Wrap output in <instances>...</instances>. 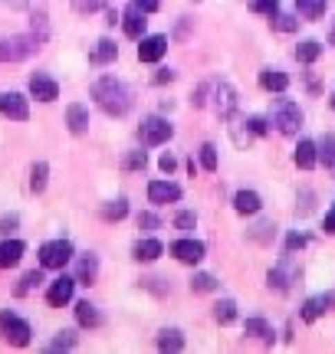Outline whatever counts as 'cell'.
<instances>
[{
	"label": "cell",
	"mask_w": 335,
	"mask_h": 354,
	"mask_svg": "<svg viewBox=\"0 0 335 354\" xmlns=\"http://www.w3.org/2000/svg\"><path fill=\"white\" fill-rule=\"evenodd\" d=\"M92 99H96V105H99L105 115H112V118H122V115H129V109H132L129 88H125V82H118L116 76L96 79Z\"/></svg>",
	"instance_id": "1"
},
{
	"label": "cell",
	"mask_w": 335,
	"mask_h": 354,
	"mask_svg": "<svg viewBox=\"0 0 335 354\" xmlns=\"http://www.w3.org/2000/svg\"><path fill=\"white\" fill-rule=\"evenodd\" d=\"M43 43L37 37H26V33H13V37H0V63H24Z\"/></svg>",
	"instance_id": "2"
},
{
	"label": "cell",
	"mask_w": 335,
	"mask_h": 354,
	"mask_svg": "<svg viewBox=\"0 0 335 354\" xmlns=\"http://www.w3.org/2000/svg\"><path fill=\"white\" fill-rule=\"evenodd\" d=\"M273 125L280 135H299V128H302V109H299L293 99H276L273 102Z\"/></svg>",
	"instance_id": "3"
},
{
	"label": "cell",
	"mask_w": 335,
	"mask_h": 354,
	"mask_svg": "<svg viewBox=\"0 0 335 354\" xmlns=\"http://www.w3.org/2000/svg\"><path fill=\"white\" fill-rule=\"evenodd\" d=\"M171 135H174V128H171V122L161 118V115H148V118H142V125H138V138H142L145 148L165 145Z\"/></svg>",
	"instance_id": "4"
},
{
	"label": "cell",
	"mask_w": 335,
	"mask_h": 354,
	"mask_svg": "<svg viewBox=\"0 0 335 354\" xmlns=\"http://www.w3.org/2000/svg\"><path fill=\"white\" fill-rule=\"evenodd\" d=\"M293 282H299V266H296V259H293V253H286L283 259L270 269L266 286L276 292H286V289H293Z\"/></svg>",
	"instance_id": "5"
},
{
	"label": "cell",
	"mask_w": 335,
	"mask_h": 354,
	"mask_svg": "<svg viewBox=\"0 0 335 354\" xmlns=\"http://www.w3.org/2000/svg\"><path fill=\"white\" fill-rule=\"evenodd\" d=\"M73 259V243L69 240H50L39 246V266L43 269H63Z\"/></svg>",
	"instance_id": "6"
},
{
	"label": "cell",
	"mask_w": 335,
	"mask_h": 354,
	"mask_svg": "<svg viewBox=\"0 0 335 354\" xmlns=\"http://www.w3.org/2000/svg\"><path fill=\"white\" fill-rule=\"evenodd\" d=\"M0 335L13 344V348H26L30 344V325L13 312H0Z\"/></svg>",
	"instance_id": "7"
},
{
	"label": "cell",
	"mask_w": 335,
	"mask_h": 354,
	"mask_svg": "<svg viewBox=\"0 0 335 354\" xmlns=\"http://www.w3.org/2000/svg\"><path fill=\"white\" fill-rule=\"evenodd\" d=\"M0 115H7L10 122H26L30 118V105L20 92H0Z\"/></svg>",
	"instance_id": "8"
},
{
	"label": "cell",
	"mask_w": 335,
	"mask_h": 354,
	"mask_svg": "<svg viewBox=\"0 0 335 354\" xmlns=\"http://www.w3.org/2000/svg\"><path fill=\"white\" fill-rule=\"evenodd\" d=\"M171 256L178 259V263H188V266H197L204 259V243L201 240H174L171 243Z\"/></svg>",
	"instance_id": "9"
},
{
	"label": "cell",
	"mask_w": 335,
	"mask_h": 354,
	"mask_svg": "<svg viewBox=\"0 0 335 354\" xmlns=\"http://www.w3.org/2000/svg\"><path fill=\"white\" fill-rule=\"evenodd\" d=\"M30 95L37 102H56L60 99V82L50 79L46 73H33L30 76Z\"/></svg>",
	"instance_id": "10"
},
{
	"label": "cell",
	"mask_w": 335,
	"mask_h": 354,
	"mask_svg": "<svg viewBox=\"0 0 335 354\" xmlns=\"http://www.w3.org/2000/svg\"><path fill=\"white\" fill-rule=\"evenodd\" d=\"M214 112L217 118H230L233 109H237V92H233L230 82H214Z\"/></svg>",
	"instance_id": "11"
},
{
	"label": "cell",
	"mask_w": 335,
	"mask_h": 354,
	"mask_svg": "<svg viewBox=\"0 0 335 354\" xmlns=\"http://www.w3.org/2000/svg\"><path fill=\"white\" fill-rule=\"evenodd\" d=\"M73 292H76V279L60 276V279H56V282L50 286V289H46V302H50L53 308H63V305L73 302Z\"/></svg>",
	"instance_id": "12"
},
{
	"label": "cell",
	"mask_w": 335,
	"mask_h": 354,
	"mask_svg": "<svg viewBox=\"0 0 335 354\" xmlns=\"http://www.w3.org/2000/svg\"><path fill=\"white\" fill-rule=\"evenodd\" d=\"M148 201L152 203H178L181 187L174 180H152V184H148Z\"/></svg>",
	"instance_id": "13"
},
{
	"label": "cell",
	"mask_w": 335,
	"mask_h": 354,
	"mask_svg": "<svg viewBox=\"0 0 335 354\" xmlns=\"http://www.w3.org/2000/svg\"><path fill=\"white\" fill-rule=\"evenodd\" d=\"M335 308V295L329 292V295H312V299H306V305H302V322H316V318H323L325 312H332Z\"/></svg>",
	"instance_id": "14"
},
{
	"label": "cell",
	"mask_w": 335,
	"mask_h": 354,
	"mask_svg": "<svg viewBox=\"0 0 335 354\" xmlns=\"http://www.w3.org/2000/svg\"><path fill=\"white\" fill-rule=\"evenodd\" d=\"M168 53V37H142L138 43V59L142 63H158Z\"/></svg>",
	"instance_id": "15"
},
{
	"label": "cell",
	"mask_w": 335,
	"mask_h": 354,
	"mask_svg": "<svg viewBox=\"0 0 335 354\" xmlns=\"http://www.w3.org/2000/svg\"><path fill=\"white\" fill-rule=\"evenodd\" d=\"M145 26H148V20H145V10L132 7V10L122 13V30H125V37L142 39L145 37Z\"/></svg>",
	"instance_id": "16"
},
{
	"label": "cell",
	"mask_w": 335,
	"mask_h": 354,
	"mask_svg": "<svg viewBox=\"0 0 335 354\" xmlns=\"http://www.w3.org/2000/svg\"><path fill=\"white\" fill-rule=\"evenodd\" d=\"M66 125H69L73 135H86V131H89V109L73 102V105L66 109Z\"/></svg>",
	"instance_id": "17"
},
{
	"label": "cell",
	"mask_w": 335,
	"mask_h": 354,
	"mask_svg": "<svg viewBox=\"0 0 335 354\" xmlns=\"http://www.w3.org/2000/svg\"><path fill=\"white\" fill-rule=\"evenodd\" d=\"M293 161H296V167H302V171H312V167L319 165V148H316V141H299Z\"/></svg>",
	"instance_id": "18"
},
{
	"label": "cell",
	"mask_w": 335,
	"mask_h": 354,
	"mask_svg": "<svg viewBox=\"0 0 335 354\" xmlns=\"http://www.w3.org/2000/svg\"><path fill=\"white\" fill-rule=\"evenodd\" d=\"M260 207H263V201H260L257 190H237L233 194V210L237 214H260Z\"/></svg>",
	"instance_id": "19"
},
{
	"label": "cell",
	"mask_w": 335,
	"mask_h": 354,
	"mask_svg": "<svg viewBox=\"0 0 335 354\" xmlns=\"http://www.w3.org/2000/svg\"><path fill=\"white\" fill-rule=\"evenodd\" d=\"M26 246L20 240H3L0 243V269H10V266H17L20 259H24Z\"/></svg>",
	"instance_id": "20"
},
{
	"label": "cell",
	"mask_w": 335,
	"mask_h": 354,
	"mask_svg": "<svg viewBox=\"0 0 335 354\" xmlns=\"http://www.w3.org/2000/svg\"><path fill=\"white\" fill-rule=\"evenodd\" d=\"M161 253H165L161 240H138L135 246H132V256H135L138 263H155Z\"/></svg>",
	"instance_id": "21"
},
{
	"label": "cell",
	"mask_w": 335,
	"mask_h": 354,
	"mask_svg": "<svg viewBox=\"0 0 335 354\" xmlns=\"http://www.w3.org/2000/svg\"><path fill=\"white\" fill-rule=\"evenodd\" d=\"M260 86L266 88V92H286L289 88V76H286L283 69H263L260 73Z\"/></svg>",
	"instance_id": "22"
},
{
	"label": "cell",
	"mask_w": 335,
	"mask_h": 354,
	"mask_svg": "<svg viewBox=\"0 0 335 354\" xmlns=\"http://www.w3.org/2000/svg\"><path fill=\"white\" fill-rule=\"evenodd\" d=\"M96 276H99V259H96L92 253H86L76 263V282H82V286H92V282H96Z\"/></svg>",
	"instance_id": "23"
},
{
	"label": "cell",
	"mask_w": 335,
	"mask_h": 354,
	"mask_svg": "<svg viewBox=\"0 0 335 354\" xmlns=\"http://www.w3.org/2000/svg\"><path fill=\"white\" fill-rule=\"evenodd\" d=\"M76 322L82 328H99V325H102V315H99V308L92 302H79L76 305Z\"/></svg>",
	"instance_id": "24"
},
{
	"label": "cell",
	"mask_w": 335,
	"mask_h": 354,
	"mask_svg": "<svg viewBox=\"0 0 335 354\" xmlns=\"http://www.w3.org/2000/svg\"><path fill=\"white\" fill-rule=\"evenodd\" d=\"M246 335H250V338H260V342L263 344H273V338H276V335H273V328H270V322H263V318H246Z\"/></svg>",
	"instance_id": "25"
},
{
	"label": "cell",
	"mask_w": 335,
	"mask_h": 354,
	"mask_svg": "<svg viewBox=\"0 0 335 354\" xmlns=\"http://www.w3.org/2000/svg\"><path fill=\"white\" fill-rule=\"evenodd\" d=\"M118 56V46L112 43V39H99V46L92 50V56H89V63L92 66H105V63H112Z\"/></svg>",
	"instance_id": "26"
},
{
	"label": "cell",
	"mask_w": 335,
	"mask_h": 354,
	"mask_svg": "<svg viewBox=\"0 0 335 354\" xmlns=\"http://www.w3.org/2000/svg\"><path fill=\"white\" fill-rule=\"evenodd\" d=\"M329 7V0H296V10L302 20H319Z\"/></svg>",
	"instance_id": "27"
},
{
	"label": "cell",
	"mask_w": 335,
	"mask_h": 354,
	"mask_svg": "<svg viewBox=\"0 0 335 354\" xmlns=\"http://www.w3.org/2000/svg\"><path fill=\"white\" fill-rule=\"evenodd\" d=\"M230 135H233V141H237L240 148H246L250 141L257 138V135L250 131V125H246V118H233V115H230Z\"/></svg>",
	"instance_id": "28"
},
{
	"label": "cell",
	"mask_w": 335,
	"mask_h": 354,
	"mask_svg": "<svg viewBox=\"0 0 335 354\" xmlns=\"http://www.w3.org/2000/svg\"><path fill=\"white\" fill-rule=\"evenodd\" d=\"M158 348H161V351H181V348H184V335H181L178 328H165L158 335Z\"/></svg>",
	"instance_id": "29"
},
{
	"label": "cell",
	"mask_w": 335,
	"mask_h": 354,
	"mask_svg": "<svg viewBox=\"0 0 335 354\" xmlns=\"http://www.w3.org/2000/svg\"><path fill=\"white\" fill-rule=\"evenodd\" d=\"M46 177H50V165H46V161H37L33 171H30V190H33V194H43V190H46Z\"/></svg>",
	"instance_id": "30"
},
{
	"label": "cell",
	"mask_w": 335,
	"mask_h": 354,
	"mask_svg": "<svg viewBox=\"0 0 335 354\" xmlns=\"http://www.w3.org/2000/svg\"><path fill=\"white\" fill-rule=\"evenodd\" d=\"M214 318H217L220 325L237 322V302H233V299H220V302L214 305Z\"/></svg>",
	"instance_id": "31"
},
{
	"label": "cell",
	"mask_w": 335,
	"mask_h": 354,
	"mask_svg": "<svg viewBox=\"0 0 335 354\" xmlns=\"http://www.w3.org/2000/svg\"><path fill=\"white\" fill-rule=\"evenodd\" d=\"M323 56V46L316 43V39H306V43H299L296 46V59L299 63H316Z\"/></svg>",
	"instance_id": "32"
},
{
	"label": "cell",
	"mask_w": 335,
	"mask_h": 354,
	"mask_svg": "<svg viewBox=\"0 0 335 354\" xmlns=\"http://www.w3.org/2000/svg\"><path fill=\"white\" fill-rule=\"evenodd\" d=\"M316 148H319V161L325 167H335V135H323Z\"/></svg>",
	"instance_id": "33"
},
{
	"label": "cell",
	"mask_w": 335,
	"mask_h": 354,
	"mask_svg": "<svg viewBox=\"0 0 335 354\" xmlns=\"http://www.w3.org/2000/svg\"><path fill=\"white\" fill-rule=\"evenodd\" d=\"M214 289H217V279L210 276V272H194V279H191V292L204 295V292H214Z\"/></svg>",
	"instance_id": "34"
},
{
	"label": "cell",
	"mask_w": 335,
	"mask_h": 354,
	"mask_svg": "<svg viewBox=\"0 0 335 354\" xmlns=\"http://www.w3.org/2000/svg\"><path fill=\"white\" fill-rule=\"evenodd\" d=\"M270 26H273V30H280V33H293V30L299 26V20H296V17H289V13H280V10H276L270 17Z\"/></svg>",
	"instance_id": "35"
},
{
	"label": "cell",
	"mask_w": 335,
	"mask_h": 354,
	"mask_svg": "<svg viewBox=\"0 0 335 354\" xmlns=\"http://www.w3.org/2000/svg\"><path fill=\"white\" fill-rule=\"evenodd\" d=\"M129 216V203L125 201H112L102 207V220H125Z\"/></svg>",
	"instance_id": "36"
},
{
	"label": "cell",
	"mask_w": 335,
	"mask_h": 354,
	"mask_svg": "<svg viewBox=\"0 0 335 354\" xmlns=\"http://www.w3.org/2000/svg\"><path fill=\"white\" fill-rule=\"evenodd\" d=\"M39 282H43V272H39V269H33V272H26V276L20 279V286H17V295H30V292L37 289Z\"/></svg>",
	"instance_id": "37"
},
{
	"label": "cell",
	"mask_w": 335,
	"mask_h": 354,
	"mask_svg": "<svg viewBox=\"0 0 335 354\" xmlns=\"http://www.w3.org/2000/svg\"><path fill=\"white\" fill-rule=\"evenodd\" d=\"M201 167L204 171H217V148L207 141V145H201Z\"/></svg>",
	"instance_id": "38"
},
{
	"label": "cell",
	"mask_w": 335,
	"mask_h": 354,
	"mask_svg": "<svg viewBox=\"0 0 335 354\" xmlns=\"http://www.w3.org/2000/svg\"><path fill=\"white\" fill-rule=\"evenodd\" d=\"M76 348V331H60V338H53L50 351H69Z\"/></svg>",
	"instance_id": "39"
},
{
	"label": "cell",
	"mask_w": 335,
	"mask_h": 354,
	"mask_svg": "<svg viewBox=\"0 0 335 354\" xmlns=\"http://www.w3.org/2000/svg\"><path fill=\"white\" fill-rule=\"evenodd\" d=\"M33 37H37L39 43H46V37H50V26H46V13L43 10L33 13Z\"/></svg>",
	"instance_id": "40"
},
{
	"label": "cell",
	"mask_w": 335,
	"mask_h": 354,
	"mask_svg": "<svg viewBox=\"0 0 335 354\" xmlns=\"http://www.w3.org/2000/svg\"><path fill=\"white\" fill-rule=\"evenodd\" d=\"M246 125H250V131H253L257 138H263V135H270V122H266L263 115H250V118H246Z\"/></svg>",
	"instance_id": "41"
},
{
	"label": "cell",
	"mask_w": 335,
	"mask_h": 354,
	"mask_svg": "<svg viewBox=\"0 0 335 354\" xmlns=\"http://www.w3.org/2000/svg\"><path fill=\"white\" fill-rule=\"evenodd\" d=\"M174 227H178V230H184V233H191V230L197 227V216H194L191 210H181V214L174 216Z\"/></svg>",
	"instance_id": "42"
},
{
	"label": "cell",
	"mask_w": 335,
	"mask_h": 354,
	"mask_svg": "<svg viewBox=\"0 0 335 354\" xmlns=\"http://www.w3.org/2000/svg\"><path fill=\"white\" fill-rule=\"evenodd\" d=\"M250 10H253V13H266V17H273V13L280 10V0H253V3H250Z\"/></svg>",
	"instance_id": "43"
},
{
	"label": "cell",
	"mask_w": 335,
	"mask_h": 354,
	"mask_svg": "<svg viewBox=\"0 0 335 354\" xmlns=\"http://www.w3.org/2000/svg\"><path fill=\"white\" fill-rule=\"evenodd\" d=\"M73 7H76L79 13H96L105 7V0H73Z\"/></svg>",
	"instance_id": "44"
},
{
	"label": "cell",
	"mask_w": 335,
	"mask_h": 354,
	"mask_svg": "<svg viewBox=\"0 0 335 354\" xmlns=\"http://www.w3.org/2000/svg\"><path fill=\"white\" fill-rule=\"evenodd\" d=\"M145 165H148V154L145 151H132L129 158H125V167H129V171H142Z\"/></svg>",
	"instance_id": "45"
},
{
	"label": "cell",
	"mask_w": 335,
	"mask_h": 354,
	"mask_svg": "<svg viewBox=\"0 0 335 354\" xmlns=\"http://www.w3.org/2000/svg\"><path fill=\"white\" fill-rule=\"evenodd\" d=\"M17 223H20V216H17V214L0 216V233H3V236H10L13 230H17Z\"/></svg>",
	"instance_id": "46"
},
{
	"label": "cell",
	"mask_w": 335,
	"mask_h": 354,
	"mask_svg": "<svg viewBox=\"0 0 335 354\" xmlns=\"http://www.w3.org/2000/svg\"><path fill=\"white\" fill-rule=\"evenodd\" d=\"M138 227L142 230H158L161 227V220H158L155 214H138Z\"/></svg>",
	"instance_id": "47"
},
{
	"label": "cell",
	"mask_w": 335,
	"mask_h": 354,
	"mask_svg": "<svg viewBox=\"0 0 335 354\" xmlns=\"http://www.w3.org/2000/svg\"><path fill=\"white\" fill-rule=\"evenodd\" d=\"M273 230H276V227H273V223H260V227L253 230V240L266 243V240H270V236H273Z\"/></svg>",
	"instance_id": "48"
},
{
	"label": "cell",
	"mask_w": 335,
	"mask_h": 354,
	"mask_svg": "<svg viewBox=\"0 0 335 354\" xmlns=\"http://www.w3.org/2000/svg\"><path fill=\"white\" fill-rule=\"evenodd\" d=\"M302 246H306V236H299V233H289V236H286V250H289V253H296Z\"/></svg>",
	"instance_id": "49"
},
{
	"label": "cell",
	"mask_w": 335,
	"mask_h": 354,
	"mask_svg": "<svg viewBox=\"0 0 335 354\" xmlns=\"http://www.w3.org/2000/svg\"><path fill=\"white\" fill-rule=\"evenodd\" d=\"M158 167H161L165 174H171V171L178 167V158H174V154H161V161H158Z\"/></svg>",
	"instance_id": "50"
},
{
	"label": "cell",
	"mask_w": 335,
	"mask_h": 354,
	"mask_svg": "<svg viewBox=\"0 0 335 354\" xmlns=\"http://www.w3.org/2000/svg\"><path fill=\"white\" fill-rule=\"evenodd\" d=\"M171 79H174V69H158L152 82H155V86H165V82H171Z\"/></svg>",
	"instance_id": "51"
},
{
	"label": "cell",
	"mask_w": 335,
	"mask_h": 354,
	"mask_svg": "<svg viewBox=\"0 0 335 354\" xmlns=\"http://www.w3.org/2000/svg\"><path fill=\"white\" fill-rule=\"evenodd\" d=\"M135 7H138V10H145V13H155L158 7H161V0H135Z\"/></svg>",
	"instance_id": "52"
},
{
	"label": "cell",
	"mask_w": 335,
	"mask_h": 354,
	"mask_svg": "<svg viewBox=\"0 0 335 354\" xmlns=\"http://www.w3.org/2000/svg\"><path fill=\"white\" fill-rule=\"evenodd\" d=\"M323 230H325V233H335V203H332V210L325 214V220H323Z\"/></svg>",
	"instance_id": "53"
},
{
	"label": "cell",
	"mask_w": 335,
	"mask_h": 354,
	"mask_svg": "<svg viewBox=\"0 0 335 354\" xmlns=\"http://www.w3.org/2000/svg\"><path fill=\"white\" fill-rule=\"evenodd\" d=\"M0 3H10L13 10H24V7L30 3V0H0Z\"/></svg>",
	"instance_id": "54"
},
{
	"label": "cell",
	"mask_w": 335,
	"mask_h": 354,
	"mask_svg": "<svg viewBox=\"0 0 335 354\" xmlns=\"http://www.w3.org/2000/svg\"><path fill=\"white\" fill-rule=\"evenodd\" d=\"M329 43L335 46V20H332V30H329Z\"/></svg>",
	"instance_id": "55"
},
{
	"label": "cell",
	"mask_w": 335,
	"mask_h": 354,
	"mask_svg": "<svg viewBox=\"0 0 335 354\" xmlns=\"http://www.w3.org/2000/svg\"><path fill=\"white\" fill-rule=\"evenodd\" d=\"M329 102H332V109H335V88H332V99H329Z\"/></svg>",
	"instance_id": "56"
}]
</instances>
